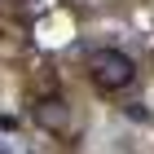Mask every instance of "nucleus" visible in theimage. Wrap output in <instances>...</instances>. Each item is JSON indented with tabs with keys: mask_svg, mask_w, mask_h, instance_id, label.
Segmentation results:
<instances>
[{
	"mask_svg": "<svg viewBox=\"0 0 154 154\" xmlns=\"http://www.w3.org/2000/svg\"><path fill=\"white\" fill-rule=\"evenodd\" d=\"M35 123L44 132H66L71 128V106L62 97H40L35 101Z\"/></svg>",
	"mask_w": 154,
	"mask_h": 154,
	"instance_id": "nucleus-2",
	"label": "nucleus"
},
{
	"mask_svg": "<svg viewBox=\"0 0 154 154\" xmlns=\"http://www.w3.org/2000/svg\"><path fill=\"white\" fill-rule=\"evenodd\" d=\"M88 79H93L101 93H123V88L137 79V62H132L123 48H93V53H88Z\"/></svg>",
	"mask_w": 154,
	"mask_h": 154,
	"instance_id": "nucleus-1",
	"label": "nucleus"
}]
</instances>
